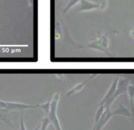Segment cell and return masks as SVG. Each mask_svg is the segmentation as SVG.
I'll list each match as a JSON object with an SVG mask.
<instances>
[{
  "instance_id": "cell-1",
  "label": "cell",
  "mask_w": 134,
  "mask_h": 130,
  "mask_svg": "<svg viewBox=\"0 0 134 130\" xmlns=\"http://www.w3.org/2000/svg\"><path fill=\"white\" fill-rule=\"evenodd\" d=\"M59 99H60V96H59V92L55 93L51 100L50 110L47 116L49 121V123L54 126L55 130H63L61 126H60L59 120L58 118L57 113Z\"/></svg>"
},
{
  "instance_id": "cell-2",
  "label": "cell",
  "mask_w": 134,
  "mask_h": 130,
  "mask_svg": "<svg viewBox=\"0 0 134 130\" xmlns=\"http://www.w3.org/2000/svg\"><path fill=\"white\" fill-rule=\"evenodd\" d=\"M108 46H109V41L107 36L106 35L99 34L97 35L91 40L87 47L89 48H94V49L100 51L102 52H108Z\"/></svg>"
},
{
  "instance_id": "cell-3",
  "label": "cell",
  "mask_w": 134,
  "mask_h": 130,
  "mask_svg": "<svg viewBox=\"0 0 134 130\" xmlns=\"http://www.w3.org/2000/svg\"><path fill=\"white\" fill-rule=\"evenodd\" d=\"M36 108H38L37 105H28V104L22 103L10 102V101H4L0 100V109L6 110L7 111L24 110L29 109H36Z\"/></svg>"
},
{
  "instance_id": "cell-4",
  "label": "cell",
  "mask_w": 134,
  "mask_h": 130,
  "mask_svg": "<svg viewBox=\"0 0 134 130\" xmlns=\"http://www.w3.org/2000/svg\"><path fill=\"white\" fill-rule=\"evenodd\" d=\"M127 84H128V81L126 79H121L118 80V84H117V88L115 92H114V95L110 97L106 103L103 105L105 109H110L111 105H113V102L115 101L116 99L120 96L122 94L124 93L125 92L127 91Z\"/></svg>"
},
{
  "instance_id": "cell-5",
  "label": "cell",
  "mask_w": 134,
  "mask_h": 130,
  "mask_svg": "<svg viewBox=\"0 0 134 130\" xmlns=\"http://www.w3.org/2000/svg\"><path fill=\"white\" fill-rule=\"evenodd\" d=\"M29 46L26 45H0V54H14L24 51Z\"/></svg>"
},
{
  "instance_id": "cell-6",
  "label": "cell",
  "mask_w": 134,
  "mask_h": 130,
  "mask_svg": "<svg viewBox=\"0 0 134 130\" xmlns=\"http://www.w3.org/2000/svg\"><path fill=\"white\" fill-rule=\"evenodd\" d=\"M113 116H114V110L112 111L110 109H105L99 122L97 123L95 130H102Z\"/></svg>"
},
{
  "instance_id": "cell-7",
  "label": "cell",
  "mask_w": 134,
  "mask_h": 130,
  "mask_svg": "<svg viewBox=\"0 0 134 130\" xmlns=\"http://www.w3.org/2000/svg\"><path fill=\"white\" fill-rule=\"evenodd\" d=\"M118 77H116L115 78H114L113 80V82H112L111 85H110V88L108 90V91L107 92L106 94L104 96V97H103V99L101 100V101L99 102V103L98 104V106H100V105H103L110 97H112V96L114 95V92H115L117 88V84H118Z\"/></svg>"
},
{
  "instance_id": "cell-8",
  "label": "cell",
  "mask_w": 134,
  "mask_h": 130,
  "mask_svg": "<svg viewBox=\"0 0 134 130\" xmlns=\"http://www.w3.org/2000/svg\"><path fill=\"white\" fill-rule=\"evenodd\" d=\"M96 77L95 75H92L90 77H89L87 79H86V81H83V82H81V83L78 84L76 86H74L73 88H72L70 90H69L66 93V96L68 97H71L72 96H74V95L77 94H79L81 91L83 90V88H84V86H86V84L88 82H90L91 80H92L93 78H94Z\"/></svg>"
},
{
  "instance_id": "cell-9",
  "label": "cell",
  "mask_w": 134,
  "mask_h": 130,
  "mask_svg": "<svg viewBox=\"0 0 134 130\" xmlns=\"http://www.w3.org/2000/svg\"><path fill=\"white\" fill-rule=\"evenodd\" d=\"M80 3L78 7L79 11H90L100 7V4L90 2L87 0H80Z\"/></svg>"
},
{
  "instance_id": "cell-10",
  "label": "cell",
  "mask_w": 134,
  "mask_h": 130,
  "mask_svg": "<svg viewBox=\"0 0 134 130\" xmlns=\"http://www.w3.org/2000/svg\"><path fill=\"white\" fill-rule=\"evenodd\" d=\"M7 113H8L7 110L0 109V122H2V123H4L5 126L7 125V126H9L13 130H16L13 122L10 120L9 117L7 116Z\"/></svg>"
},
{
  "instance_id": "cell-11",
  "label": "cell",
  "mask_w": 134,
  "mask_h": 130,
  "mask_svg": "<svg viewBox=\"0 0 134 130\" xmlns=\"http://www.w3.org/2000/svg\"><path fill=\"white\" fill-rule=\"evenodd\" d=\"M51 98H49L48 100V101H47L46 103H42V104H38V105H37L38 108H40V109H42V110L44 112L45 114H46V116H47L49 112L50 105H51Z\"/></svg>"
},
{
  "instance_id": "cell-12",
  "label": "cell",
  "mask_w": 134,
  "mask_h": 130,
  "mask_svg": "<svg viewBox=\"0 0 134 130\" xmlns=\"http://www.w3.org/2000/svg\"><path fill=\"white\" fill-rule=\"evenodd\" d=\"M98 108V109L97 110L96 113H95V118H94L93 125H95V126H96L97 123H98L99 119H100V118L101 117V116H102L104 110H105V109L103 105H100V106Z\"/></svg>"
},
{
  "instance_id": "cell-13",
  "label": "cell",
  "mask_w": 134,
  "mask_h": 130,
  "mask_svg": "<svg viewBox=\"0 0 134 130\" xmlns=\"http://www.w3.org/2000/svg\"><path fill=\"white\" fill-rule=\"evenodd\" d=\"M49 121L48 118L47 116L45 117L43 120H42V125H41V128L40 130H47L49 125Z\"/></svg>"
},
{
  "instance_id": "cell-14",
  "label": "cell",
  "mask_w": 134,
  "mask_h": 130,
  "mask_svg": "<svg viewBox=\"0 0 134 130\" xmlns=\"http://www.w3.org/2000/svg\"><path fill=\"white\" fill-rule=\"evenodd\" d=\"M79 1H80V0H69V4H68V5H67L65 9H64V13H66L69 11V10L72 7H73L74 5L76 4V3H78Z\"/></svg>"
},
{
  "instance_id": "cell-15",
  "label": "cell",
  "mask_w": 134,
  "mask_h": 130,
  "mask_svg": "<svg viewBox=\"0 0 134 130\" xmlns=\"http://www.w3.org/2000/svg\"><path fill=\"white\" fill-rule=\"evenodd\" d=\"M20 130H26L24 121V110H21L20 118Z\"/></svg>"
},
{
  "instance_id": "cell-16",
  "label": "cell",
  "mask_w": 134,
  "mask_h": 130,
  "mask_svg": "<svg viewBox=\"0 0 134 130\" xmlns=\"http://www.w3.org/2000/svg\"><path fill=\"white\" fill-rule=\"evenodd\" d=\"M95 127H96V126H95V125H93V128L91 130H95Z\"/></svg>"
},
{
  "instance_id": "cell-17",
  "label": "cell",
  "mask_w": 134,
  "mask_h": 130,
  "mask_svg": "<svg viewBox=\"0 0 134 130\" xmlns=\"http://www.w3.org/2000/svg\"><path fill=\"white\" fill-rule=\"evenodd\" d=\"M0 126H5L3 123H2V122H0Z\"/></svg>"
}]
</instances>
